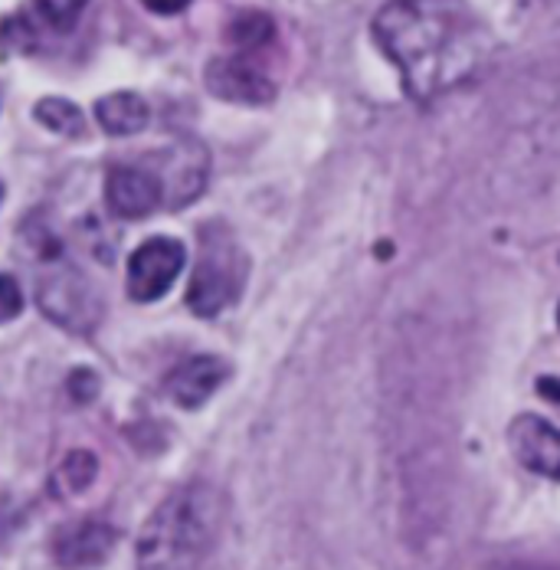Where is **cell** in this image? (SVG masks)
Instances as JSON below:
<instances>
[{
	"label": "cell",
	"instance_id": "6da1fadb",
	"mask_svg": "<svg viewBox=\"0 0 560 570\" xmlns=\"http://www.w3.org/2000/svg\"><path fill=\"white\" fill-rule=\"evenodd\" d=\"M371 30L416 102L469 82L492 57V33L465 0H387Z\"/></svg>",
	"mask_w": 560,
	"mask_h": 570
},
{
	"label": "cell",
	"instance_id": "7a4b0ae2",
	"mask_svg": "<svg viewBox=\"0 0 560 570\" xmlns=\"http://www.w3.org/2000/svg\"><path fill=\"white\" fill-rule=\"evenodd\" d=\"M224 521V495L210 482H190L155 509L135 548L138 570H197Z\"/></svg>",
	"mask_w": 560,
	"mask_h": 570
},
{
	"label": "cell",
	"instance_id": "3957f363",
	"mask_svg": "<svg viewBox=\"0 0 560 570\" xmlns=\"http://www.w3.org/2000/svg\"><path fill=\"white\" fill-rule=\"evenodd\" d=\"M246 283V253L233 239V233L207 227L200 233V256L187 288V305L200 318H214L229 308Z\"/></svg>",
	"mask_w": 560,
	"mask_h": 570
},
{
	"label": "cell",
	"instance_id": "277c9868",
	"mask_svg": "<svg viewBox=\"0 0 560 570\" xmlns=\"http://www.w3.org/2000/svg\"><path fill=\"white\" fill-rule=\"evenodd\" d=\"M40 259L50 263V273L40 276L37 285V302L43 315H50L69 332H82V335L92 332V325L102 318V298L96 295L92 283L76 266L59 263L57 243L50 249H40Z\"/></svg>",
	"mask_w": 560,
	"mask_h": 570
},
{
	"label": "cell",
	"instance_id": "5b68a950",
	"mask_svg": "<svg viewBox=\"0 0 560 570\" xmlns=\"http://www.w3.org/2000/svg\"><path fill=\"white\" fill-rule=\"evenodd\" d=\"M207 89L236 106H269L276 99V79L273 72L256 59V53H229L207 62L204 72Z\"/></svg>",
	"mask_w": 560,
	"mask_h": 570
},
{
	"label": "cell",
	"instance_id": "8992f818",
	"mask_svg": "<svg viewBox=\"0 0 560 570\" xmlns=\"http://www.w3.org/2000/svg\"><path fill=\"white\" fill-rule=\"evenodd\" d=\"M187 249L170 236L145 239L128 259V295L135 302H158L184 273Z\"/></svg>",
	"mask_w": 560,
	"mask_h": 570
},
{
	"label": "cell",
	"instance_id": "52a82bcc",
	"mask_svg": "<svg viewBox=\"0 0 560 570\" xmlns=\"http://www.w3.org/2000/svg\"><path fill=\"white\" fill-rule=\"evenodd\" d=\"M207 171H210V158L200 141L180 138L177 145H170L155 165V174L165 184V207L180 210L184 204L200 197V190L207 187Z\"/></svg>",
	"mask_w": 560,
	"mask_h": 570
},
{
	"label": "cell",
	"instance_id": "ba28073f",
	"mask_svg": "<svg viewBox=\"0 0 560 570\" xmlns=\"http://www.w3.org/2000/svg\"><path fill=\"white\" fill-rule=\"evenodd\" d=\"M106 204L121 220H141L165 204V184L155 168L112 165L106 174Z\"/></svg>",
	"mask_w": 560,
	"mask_h": 570
},
{
	"label": "cell",
	"instance_id": "9c48e42d",
	"mask_svg": "<svg viewBox=\"0 0 560 570\" xmlns=\"http://www.w3.org/2000/svg\"><path fill=\"white\" fill-rule=\"evenodd\" d=\"M508 450L528 472L560 482V430L541 416H514L508 426Z\"/></svg>",
	"mask_w": 560,
	"mask_h": 570
},
{
	"label": "cell",
	"instance_id": "30bf717a",
	"mask_svg": "<svg viewBox=\"0 0 560 570\" xmlns=\"http://www.w3.org/2000/svg\"><path fill=\"white\" fill-rule=\"evenodd\" d=\"M115 548V531L106 521H79L62 528L53 541V554L62 570H92L109 561Z\"/></svg>",
	"mask_w": 560,
	"mask_h": 570
},
{
	"label": "cell",
	"instance_id": "8fae6325",
	"mask_svg": "<svg viewBox=\"0 0 560 570\" xmlns=\"http://www.w3.org/2000/svg\"><path fill=\"white\" fill-rule=\"evenodd\" d=\"M226 377H229L226 361L214 357V354H197L170 371L165 381V394L184 410H197L224 387Z\"/></svg>",
	"mask_w": 560,
	"mask_h": 570
},
{
	"label": "cell",
	"instance_id": "7c38bea8",
	"mask_svg": "<svg viewBox=\"0 0 560 570\" xmlns=\"http://www.w3.org/2000/svg\"><path fill=\"white\" fill-rule=\"evenodd\" d=\"M96 118L109 135H138L148 128L151 109L138 92H112L96 102Z\"/></svg>",
	"mask_w": 560,
	"mask_h": 570
},
{
	"label": "cell",
	"instance_id": "4fadbf2b",
	"mask_svg": "<svg viewBox=\"0 0 560 570\" xmlns=\"http://www.w3.org/2000/svg\"><path fill=\"white\" fill-rule=\"evenodd\" d=\"M226 40L239 53H259V50H269V43L276 40V23L263 10H243L229 20Z\"/></svg>",
	"mask_w": 560,
	"mask_h": 570
},
{
	"label": "cell",
	"instance_id": "5bb4252c",
	"mask_svg": "<svg viewBox=\"0 0 560 570\" xmlns=\"http://www.w3.org/2000/svg\"><path fill=\"white\" fill-rule=\"evenodd\" d=\"M96 475H99V459L92 456V453H82L79 450V453H69V456L59 462L53 479H50V489L57 492L59 499L79 495V492H86L92 485Z\"/></svg>",
	"mask_w": 560,
	"mask_h": 570
},
{
	"label": "cell",
	"instance_id": "9a60e30c",
	"mask_svg": "<svg viewBox=\"0 0 560 570\" xmlns=\"http://www.w3.org/2000/svg\"><path fill=\"white\" fill-rule=\"evenodd\" d=\"M33 118L40 125H47L50 131H57V135H82V112L72 102L59 99V96L40 99L33 106Z\"/></svg>",
	"mask_w": 560,
	"mask_h": 570
},
{
	"label": "cell",
	"instance_id": "2e32d148",
	"mask_svg": "<svg viewBox=\"0 0 560 570\" xmlns=\"http://www.w3.org/2000/svg\"><path fill=\"white\" fill-rule=\"evenodd\" d=\"M86 3H89V0H37L43 20H47L53 30H59V33H66V30L76 27V20L82 17Z\"/></svg>",
	"mask_w": 560,
	"mask_h": 570
},
{
	"label": "cell",
	"instance_id": "e0dca14e",
	"mask_svg": "<svg viewBox=\"0 0 560 570\" xmlns=\"http://www.w3.org/2000/svg\"><path fill=\"white\" fill-rule=\"evenodd\" d=\"M23 312V292L20 283L7 273H0V325L13 322Z\"/></svg>",
	"mask_w": 560,
	"mask_h": 570
},
{
	"label": "cell",
	"instance_id": "ac0fdd59",
	"mask_svg": "<svg viewBox=\"0 0 560 570\" xmlns=\"http://www.w3.org/2000/svg\"><path fill=\"white\" fill-rule=\"evenodd\" d=\"M96 391H99V377L92 371H76L69 377V397L76 400V403H89V400L96 397Z\"/></svg>",
	"mask_w": 560,
	"mask_h": 570
},
{
	"label": "cell",
	"instance_id": "d6986e66",
	"mask_svg": "<svg viewBox=\"0 0 560 570\" xmlns=\"http://www.w3.org/2000/svg\"><path fill=\"white\" fill-rule=\"evenodd\" d=\"M151 13H161V17H170V13H180L190 7V0H141Z\"/></svg>",
	"mask_w": 560,
	"mask_h": 570
},
{
	"label": "cell",
	"instance_id": "ffe728a7",
	"mask_svg": "<svg viewBox=\"0 0 560 570\" xmlns=\"http://www.w3.org/2000/svg\"><path fill=\"white\" fill-rule=\"evenodd\" d=\"M538 391H541V397H548L551 403H560V377H541Z\"/></svg>",
	"mask_w": 560,
	"mask_h": 570
},
{
	"label": "cell",
	"instance_id": "44dd1931",
	"mask_svg": "<svg viewBox=\"0 0 560 570\" xmlns=\"http://www.w3.org/2000/svg\"><path fill=\"white\" fill-rule=\"evenodd\" d=\"M558 322H560V312H558Z\"/></svg>",
	"mask_w": 560,
	"mask_h": 570
},
{
	"label": "cell",
	"instance_id": "7402d4cb",
	"mask_svg": "<svg viewBox=\"0 0 560 570\" xmlns=\"http://www.w3.org/2000/svg\"><path fill=\"white\" fill-rule=\"evenodd\" d=\"M0 194H3V190H0Z\"/></svg>",
	"mask_w": 560,
	"mask_h": 570
}]
</instances>
